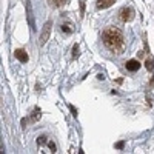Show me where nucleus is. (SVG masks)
Masks as SVG:
<instances>
[{"label":"nucleus","mask_w":154,"mask_h":154,"mask_svg":"<svg viewBox=\"0 0 154 154\" xmlns=\"http://www.w3.org/2000/svg\"><path fill=\"white\" fill-rule=\"evenodd\" d=\"M103 43L108 46L110 49H119L123 45V37L122 32L116 28H108L103 31Z\"/></svg>","instance_id":"obj_1"},{"label":"nucleus","mask_w":154,"mask_h":154,"mask_svg":"<svg viewBox=\"0 0 154 154\" xmlns=\"http://www.w3.org/2000/svg\"><path fill=\"white\" fill-rule=\"evenodd\" d=\"M49 32H51V22H46L45 26H43V29H42V32H40V39H39L40 45L46 43V40H48V37H49Z\"/></svg>","instance_id":"obj_2"},{"label":"nucleus","mask_w":154,"mask_h":154,"mask_svg":"<svg viewBox=\"0 0 154 154\" xmlns=\"http://www.w3.org/2000/svg\"><path fill=\"white\" fill-rule=\"evenodd\" d=\"M133 14V11L130 8H123L122 11H120V17H122V20H131V16Z\"/></svg>","instance_id":"obj_3"},{"label":"nucleus","mask_w":154,"mask_h":154,"mask_svg":"<svg viewBox=\"0 0 154 154\" xmlns=\"http://www.w3.org/2000/svg\"><path fill=\"white\" fill-rule=\"evenodd\" d=\"M16 57L20 60V62H28V54L23 49H17L16 51Z\"/></svg>","instance_id":"obj_4"},{"label":"nucleus","mask_w":154,"mask_h":154,"mask_svg":"<svg viewBox=\"0 0 154 154\" xmlns=\"http://www.w3.org/2000/svg\"><path fill=\"white\" fill-rule=\"evenodd\" d=\"M139 62L137 60H130V62H126V69H130V71H137L139 69Z\"/></svg>","instance_id":"obj_5"},{"label":"nucleus","mask_w":154,"mask_h":154,"mask_svg":"<svg viewBox=\"0 0 154 154\" xmlns=\"http://www.w3.org/2000/svg\"><path fill=\"white\" fill-rule=\"evenodd\" d=\"M72 56H74V57L79 56V46H77V45L74 46V48H72Z\"/></svg>","instance_id":"obj_6"},{"label":"nucleus","mask_w":154,"mask_h":154,"mask_svg":"<svg viewBox=\"0 0 154 154\" xmlns=\"http://www.w3.org/2000/svg\"><path fill=\"white\" fill-rule=\"evenodd\" d=\"M153 60H148V62H146V68H148V69H153Z\"/></svg>","instance_id":"obj_7"},{"label":"nucleus","mask_w":154,"mask_h":154,"mask_svg":"<svg viewBox=\"0 0 154 154\" xmlns=\"http://www.w3.org/2000/svg\"><path fill=\"white\" fill-rule=\"evenodd\" d=\"M49 148H51L52 151H54V150H56V145H54V143H52V142H49Z\"/></svg>","instance_id":"obj_8"},{"label":"nucleus","mask_w":154,"mask_h":154,"mask_svg":"<svg viewBox=\"0 0 154 154\" xmlns=\"http://www.w3.org/2000/svg\"><path fill=\"white\" fill-rule=\"evenodd\" d=\"M39 143H45V137H39Z\"/></svg>","instance_id":"obj_9"}]
</instances>
